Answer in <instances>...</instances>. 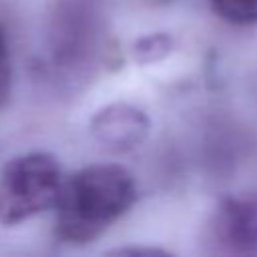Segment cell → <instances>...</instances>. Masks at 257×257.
I'll return each mask as SVG.
<instances>
[{"label":"cell","mask_w":257,"mask_h":257,"mask_svg":"<svg viewBox=\"0 0 257 257\" xmlns=\"http://www.w3.org/2000/svg\"><path fill=\"white\" fill-rule=\"evenodd\" d=\"M137 199L133 175L120 165H90L62 183L56 201V235L86 243L120 219Z\"/></svg>","instance_id":"1"},{"label":"cell","mask_w":257,"mask_h":257,"mask_svg":"<svg viewBox=\"0 0 257 257\" xmlns=\"http://www.w3.org/2000/svg\"><path fill=\"white\" fill-rule=\"evenodd\" d=\"M62 171L50 153H26L0 171V223L18 225L56 205Z\"/></svg>","instance_id":"2"},{"label":"cell","mask_w":257,"mask_h":257,"mask_svg":"<svg viewBox=\"0 0 257 257\" xmlns=\"http://www.w3.org/2000/svg\"><path fill=\"white\" fill-rule=\"evenodd\" d=\"M211 235L227 253H257V197L225 199L213 215Z\"/></svg>","instance_id":"3"},{"label":"cell","mask_w":257,"mask_h":257,"mask_svg":"<svg viewBox=\"0 0 257 257\" xmlns=\"http://www.w3.org/2000/svg\"><path fill=\"white\" fill-rule=\"evenodd\" d=\"M149 128L147 116L128 104H112L102 108L94 120L92 131L100 143L114 151H126L139 145Z\"/></svg>","instance_id":"4"},{"label":"cell","mask_w":257,"mask_h":257,"mask_svg":"<svg viewBox=\"0 0 257 257\" xmlns=\"http://www.w3.org/2000/svg\"><path fill=\"white\" fill-rule=\"evenodd\" d=\"M215 14L231 24H255L257 0H209Z\"/></svg>","instance_id":"5"},{"label":"cell","mask_w":257,"mask_h":257,"mask_svg":"<svg viewBox=\"0 0 257 257\" xmlns=\"http://www.w3.org/2000/svg\"><path fill=\"white\" fill-rule=\"evenodd\" d=\"M10 84H12V66H10V50L4 30L0 28V106L10 96Z\"/></svg>","instance_id":"6"}]
</instances>
